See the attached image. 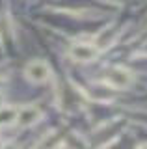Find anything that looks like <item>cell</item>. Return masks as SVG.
<instances>
[{"instance_id": "30bf717a", "label": "cell", "mask_w": 147, "mask_h": 149, "mask_svg": "<svg viewBox=\"0 0 147 149\" xmlns=\"http://www.w3.org/2000/svg\"><path fill=\"white\" fill-rule=\"evenodd\" d=\"M138 56H147V41H145V43L144 45H141V49L140 50H138V52H136Z\"/></svg>"}, {"instance_id": "4fadbf2b", "label": "cell", "mask_w": 147, "mask_h": 149, "mask_svg": "<svg viewBox=\"0 0 147 149\" xmlns=\"http://www.w3.org/2000/svg\"><path fill=\"white\" fill-rule=\"evenodd\" d=\"M0 146H2V143H0Z\"/></svg>"}, {"instance_id": "ba28073f", "label": "cell", "mask_w": 147, "mask_h": 149, "mask_svg": "<svg viewBox=\"0 0 147 149\" xmlns=\"http://www.w3.org/2000/svg\"><path fill=\"white\" fill-rule=\"evenodd\" d=\"M63 143V136H60L58 132H50L49 136H45V140L41 142L39 149H58Z\"/></svg>"}, {"instance_id": "277c9868", "label": "cell", "mask_w": 147, "mask_h": 149, "mask_svg": "<svg viewBox=\"0 0 147 149\" xmlns=\"http://www.w3.org/2000/svg\"><path fill=\"white\" fill-rule=\"evenodd\" d=\"M43 116V112L37 104H26V106H21L19 112H17V127L21 129H26V127H32L34 123H37Z\"/></svg>"}, {"instance_id": "8fae6325", "label": "cell", "mask_w": 147, "mask_h": 149, "mask_svg": "<svg viewBox=\"0 0 147 149\" xmlns=\"http://www.w3.org/2000/svg\"><path fill=\"white\" fill-rule=\"evenodd\" d=\"M0 149H19V147L13 146V143H2V146H0Z\"/></svg>"}, {"instance_id": "7c38bea8", "label": "cell", "mask_w": 147, "mask_h": 149, "mask_svg": "<svg viewBox=\"0 0 147 149\" xmlns=\"http://www.w3.org/2000/svg\"><path fill=\"white\" fill-rule=\"evenodd\" d=\"M104 2H119V0H104Z\"/></svg>"}, {"instance_id": "8992f818", "label": "cell", "mask_w": 147, "mask_h": 149, "mask_svg": "<svg viewBox=\"0 0 147 149\" xmlns=\"http://www.w3.org/2000/svg\"><path fill=\"white\" fill-rule=\"evenodd\" d=\"M60 93H62V108L67 110V112H73L78 106V90L73 86H65L60 90Z\"/></svg>"}, {"instance_id": "5bb4252c", "label": "cell", "mask_w": 147, "mask_h": 149, "mask_svg": "<svg viewBox=\"0 0 147 149\" xmlns=\"http://www.w3.org/2000/svg\"><path fill=\"white\" fill-rule=\"evenodd\" d=\"M145 149H147V147H145Z\"/></svg>"}, {"instance_id": "6da1fadb", "label": "cell", "mask_w": 147, "mask_h": 149, "mask_svg": "<svg viewBox=\"0 0 147 149\" xmlns=\"http://www.w3.org/2000/svg\"><path fill=\"white\" fill-rule=\"evenodd\" d=\"M132 82H134V74L119 65L108 67L103 74V84L110 90H127L132 86Z\"/></svg>"}, {"instance_id": "5b68a950", "label": "cell", "mask_w": 147, "mask_h": 149, "mask_svg": "<svg viewBox=\"0 0 147 149\" xmlns=\"http://www.w3.org/2000/svg\"><path fill=\"white\" fill-rule=\"evenodd\" d=\"M117 34H119L117 26H116V24H110V26L104 28V30H101L99 34H97V37H95L91 43H93V45L99 49V52H103L104 49H108L110 45H114V41H116Z\"/></svg>"}, {"instance_id": "3957f363", "label": "cell", "mask_w": 147, "mask_h": 149, "mask_svg": "<svg viewBox=\"0 0 147 149\" xmlns=\"http://www.w3.org/2000/svg\"><path fill=\"white\" fill-rule=\"evenodd\" d=\"M99 54H101L99 49L93 43H75L69 49V56H71L73 60H76V62H82V63L93 62Z\"/></svg>"}, {"instance_id": "9c48e42d", "label": "cell", "mask_w": 147, "mask_h": 149, "mask_svg": "<svg viewBox=\"0 0 147 149\" xmlns=\"http://www.w3.org/2000/svg\"><path fill=\"white\" fill-rule=\"evenodd\" d=\"M63 146L67 149H86V142L82 140L78 134H69V136L63 138Z\"/></svg>"}, {"instance_id": "52a82bcc", "label": "cell", "mask_w": 147, "mask_h": 149, "mask_svg": "<svg viewBox=\"0 0 147 149\" xmlns=\"http://www.w3.org/2000/svg\"><path fill=\"white\" fill-rule=\"evenodd\" d=\"M17 112H19L17 106H10V104L0 106V127H10V125L15 123Z\"/></svg>"}, {"instance_id": "7a4b0ae2", "label": "cell", "mask_w": 147, "mask_h": 149, "mask_svg": "<svg viewBox=\"0 0 147 149\" xmlns=\"http://www.w3.org/2000/svg\"><path fill=\"white\" fill-rule=\"evenodd\" d=\"M24 74L30 82L34 84H43L50 78V67L47 62L43 60H32L30 63H26L24 67Z\"/></svg>"}]
</instances>
